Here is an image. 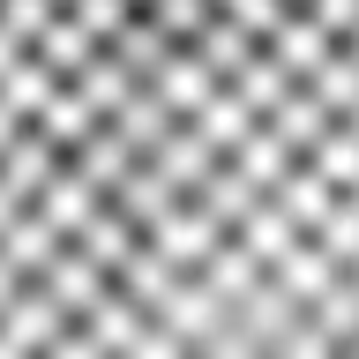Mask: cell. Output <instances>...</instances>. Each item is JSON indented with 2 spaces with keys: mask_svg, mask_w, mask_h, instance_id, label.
Returning <instances> with one entry per match:
<instances>
[{
  "mask_svg": "<svg viewBox=\"0 0 359 359\" xmlns=\"http://www.w3.org/2000/svg\"><path fill=\"white\" fill-rule=\"evenodd\" d=\"M0 359H359V0H0Z\"/></svg>",
  "mask_w": 359,
  "mask_h": 359,
  "instance_id": "6da1fadb",
  "label": "cell"
}]
</instances>
